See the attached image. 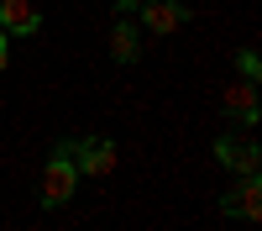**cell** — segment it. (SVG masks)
<instances>
[{
	"label": "cell",
	"mask_w": 262,
	"mask_h": 231,
	"mask_svg": "<svg viewBox=\"0 0 262 231\" xmlns=\"http://www.w3.org/2000/svg\"><path fill=\"white\" fill-rule=\"evenodd\" d=\"M226 216H242V221H262V179L257 174H242V184L221 200Z\"/></svg>",
	"instance_id": "cell-4"
},
{
	"label": "cell",
	"mask_w": 262,
	"mask_h": 231,
	"mask_svg": "<svg viewBox=\"0 0 262 231\" xmlns=\"http://www.w3.org/2000/svg\"><path fill=\"white\" fill-rule=\"evenodd\" d=\"M137 53H142V27L121 16L116 27H111V58L116 63H137Z\"/></svg>",
	"instance_id": "cell-8"
},
{
	"label": "cell",
	"mask_w": 262,
	"mask_h": 231,
	"mask_svg": "<svg viewBox=\"0 0 262 231\" xmlns=\"http://www.w3.org/2000/svg\"><path fill=\"white\" fill-rule=\"evenodd\" d=\"M215 158L226 168H236V174H257V163H262L257 142H247V137H215Z\"/></svg>",
	"instance_id": "cell-6"
},
{
	"label": "cell",
	"mask_w": 262,
	"mask_h": 231,
	"mask_svg": "<svg viewBox=\"0 0 262 231\" xmlns=\"http://www.w3.org/2000/svg\"><path fill=\"white\" fill-rule=\"evenodd\" d=\"M74 184H79V168H74V153L69 147H58L42 168V210H58L74 200Z\"/></svg>",
	"instance_id": "cell-1"
},
{
	"label": "cell",
	"mask_w": 262,
	"mask_h": 231,
	"mask_svg": "<svg viewBox=\"0 0 262 231\" xmlns=\"http://www.w3.org/2000/svg\"><path fill=\"white\" fill-rule=\"evenodd\" d=\"M6 63H11V37L0 32V69H6Z\"/></svg>",
	"instance_id": "cell-10"
},
{
	"label": "cell",
	"mask_w": 262,
	"mask_h": 231,
	"mask_svg": "<svg viewBox=\"0 0 262 231\" xmlns=\"http://www.w3.org/2000/svg\"><path fill=\"white\" fill-rule=\"evenodd\" d=\"M0 27H6V37H32L42 27L37 0H0Z\"/></svg>",
	"instance_id": "cell-5"
},
{
	"label": "cell",
	"mask_w": 262,
	"mask_h": 231,
	"mask_svg": "<svg viewBox=\"0 0 262 231\" xmlns=\"http://www.w3.org/2000/svg\"><path fill=\"white\" fill-rule=\"evenodd\" d=\"M226 111L242 121V126L257 121V79H236V84H226Z\"/></svg>",
	"instance_id": "cell-7"
},
{
	"label": "cell",
	"mask_w": 262,
	"mask_h": 231,
	"mask_svg": "<svg viewBox=\"0 0 262 231\" xmlns=\"http://www.w3.org/2000/svg\"><path fill=\"white\" fill-rule=\"evenodd\" d=\"M69 153H74V168H79V174L105 179V174L116 168V142H111V137H79V142H69Z\"/></svg>",
	"instance_id": "cell-2"
},
{
	"label": "cell",
	"mask_w": 262,
	"mask_h": 231,
	"mask_svg": "<svg viewBox=\"0 0 262 231\" xmlns=\"http://www.w3.org/2000/svg\"><path fill=\"white\" fill-rule=\"evenodd\" d=\"M137 16H142V27L152 37H168V32H179L184 21H189V6H179V0H142Z\"/></svg>",
	"instance_id": "cell-3"
},
{
	"label": "cell",
	"mask_w": 262,
	"mask_h": 231,
	"mask_svg": "<svg viewBox=\"0 0 262 231\" xmlns=\"http://www.w3.org/2000/svg\"><path fill=\"white\" fill-rule=\"evenodd\" d=\"M236 69H242V79H262V58L252 48H242V53H236Z\"/></svg>",
	"instance_id": "cell-9"
},
{
	"label": "cell",
	"mask_w": 262,
	"mask_h": 231,
	"mask_svg": "<svg viewBox=\"0 0 262 231\" xmlns=\"http://www.w3.org/2000/svg\"><path fill=\"white\" fill-rule=\"evenodd\" d=\"M116 11H121V16H126V11H137V0H116Z\"/></svg>",
	"instance_id": "cell-11"
}]
</instances>
